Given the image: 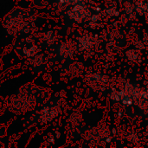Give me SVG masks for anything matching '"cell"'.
Wrapping results in <instances>:
<instances>
[{"mask_svg": "<svg viewBox=\"0 0 148 148\" xmlns=\"http://www.w3.org/2000/svg\"><path fill=\"white\" fill-rule=\"evenodd\" d=\"M69 1H80V0H69Z\"/></svg>", "mask_w": 148, "mask_h": 148, "instance_id": "obj_1", "label": "cell"}]
</instances>
